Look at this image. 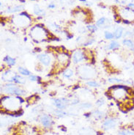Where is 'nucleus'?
I'll return each mask as SVG.
<instances>
[{
    "label": "nucleus",
    "instance_id": "6e6552de",
    "mask_svg": "<svg viewBox=\"0 0 134 135\" xmlns=\"http://www.w3.org/2000/svg\"><path fill=\"white\" fill-rule=\"evenodd\" d=\"M55 57L56 55L54 56V54L50 52H41L37 54V59L39 63L41 65L42 67H53L55 62Z\"/></svg>",
    "mask_w": 134,
    "mask_h": 135
},
{
    "label": "nucleus",
    "instance_id": "ddd939ff",
    "mask_svg": "<svg viewBox=\"0 0 134 135\" xmlns=\"http://www.w3.org/2000/svg\"><path fill=\"white\" fill-rule=\"evenodd\" d=\"M16 73L14 72L10 69H6L5 71H4L2 74L1 76V79L2 80L5 82V83H8V82H13L14 76H16Z\"/></svg>",
    "mask_w": 134,
    "mask_h": 135
},
{
    "label": "nucleus",
    "instance_id": "7c9ffc66",
    "mask_svg": "<svg viewBox=\"0 0 134 135\" xmlns=\"http://www.w3.org/2000/svg\"><path fill=\"white\" fill-rule=\"evenodd\" d=\"M34 13L37 16H44L45 12H44L43 9L40 8L38 7V5H35L34 7Z\"/></svg>",
    "mask_w": 134,
    "mask_h": 135
},
{
    "label": "nucleus",
    "instance_id": "39448f33",
    "mask_svg": "<svg viewBox=\"0 0 134 135\" xmlns=\"http://www.w3.org/2000/svg\"><path fill=\"white\" fill-rule=\"evenodd\" d=\"M1 91L4 94L13 96H24L27 95V90L18 84H15L14 82L5 83L1 87Z\"/></svg>",
    "mask_w": 134,
    "mask_h": 135
},
{
    "label": "nucleus",
    "instance_id": "aec40b11",
    "mask_svg": "<svg viewBox=\"0 0 134 135\" xmlns=\"http://www.w3.org/2000/svg\"><path fill=\"white\" fill-rule=\"evenodd\" d=\"M125 28L122 27H118L115 29V30L113 32L114 35V39L115 40H120L124 37L125 34Z\"/></svg>",
    "mask_w": 134,
    "mask_h": 135
},
{
    "label": "nucleus",
    "instance_id": "423d86ee",
    "mask_svg": "<svg viewBox=\"0 0 134 135\" xmlns=\"http://www.w3.org/2000/svg\"><path fill=\"white\" fill-rule=\"evenodd\" d=\"M91 51L89 49H78L74 50L71 54V62L75 65H80L84 61L92 60L93 58V54H90Z\"/></svg>",
    "mask_w": 134,
    "mask_h": 135
},
{
    "label": "nucleus",
    "instance_id": "cd10ccee",
    "mask_svg": "<svg viewBox=\"0 0 134 135\" xmlns=\"http://www.w3.org/2000/svg\"><path fill=\"white\" fill-rule=\"evenodd\" d=\"M95 39L93 38V37H90L89 38L88 40H87L86 41H84V43H82L81 44V46L82 47H88L90 46H92V44H94V43L95 42Z\"/></svg>",
    "mask_w": 134,
    "mask_h": 135
},
{
    "label": "nucleus",
    "instance_id": "412c9836",
    "mask_svg": "<svg viewBox=\"0 0 134 135\" xmlns=\"http://www.w3.org/2000/svg\"><path fill=\"white\" fill-rule=\"evenodd\" d=\"M17 71H18V73L19 74L22 75V76H24L25 77H29L32 74L30 71H29L27 68L22 67V66H19V67L17 68Z\"/></svg>",
    "mask_w": 134,
    "mask_h": 135
},
{
    "label": "nucleus",
    "instance_id": "7ed1b4c3",
    "mask_svg": "<svg viewBox=\"0 0 134 135\" xmlns=\"http://www.w3.org/2000/svg\"><path fill=\"white\" fill-rule=\"evenodd\" d=\"M51 35V34L44 27V26L41 24H37L32 27L29 32V36L32 39V41L36 44H40L48 40H50L52 38Z\"/></svg>",
    "mask_w": 134,
    "mask_h": 135
},
{
    "label": "nucleus",
    "instance_id": "dca6fc26",
    "mask_svg": "<svg viewBox=\"0 0 134 135\" xmlns=\"http://www.w3.org/2000/svg\"><path fill=\"white\" fill-rule=\"evenodd\" d=\"M75 74H76L75 71L72 68H65L64 70L62 71V76L65 80H71V79H72V78L73 77Z\"/></svg>",
    "mask_w": 134,
    "mask_h": 135
},
{
    "label": "nucleus",
    "instance_id": "393cba45",
    "mask_svg": "<svg viewBox=\"0 0 134 135\" xmlns=\"http://www.w3.org/2000/svg\"><path fill=\"white\" fill-rule=\"evenodd\" d=\"M92 115H93L94 118H95L96 120H102V119H103L104 117L106 116V114L104 113L103 112H102L101 110H99V109L95 110V111L92 112Z\"/></svg>",
    "mask_w": 134,
    "mask_h": 135
},
{
    "label": "nucleus",
    "instance_id": "58836bf2",
    "mask_svg": "<svg viewBox=\"0 0 134 135\" xmlns=\"http://www.w3.org/2000/svg\"><path fill=\"white\" fill-rule=\"evenodd\" d=\"M132 125H133V128H134V120H133V124H132Z\"/></svg>",
    "mask_w": 134,
    "mask_h": 135
},
{
    "label": "nucleus",
    "instance_id": "f3484780",
    "mask_svg": "<svg viewBox=\"0 0 134 135\" xmlns=\"http://www.w3.org/2000/svg\"><path fill=\"white\" fill-rule=\"evenodd\" d=\"M121 44L117 41V40H112L109 44L106 46V50L107 51H118L120 49Z\"/></svg>",
    "mask_w": 134,
    "mask_h": 135
},
{
    "label": "nucleus",
    "instance_id": "f8f14e48",
    "mask_svg": "<svg viewBox=\"0 0 134 135\" xmlns=\"http://www.w3.org/2000/svg\"><path fill=\"white\" fill-rule=\"evenodd\" d=\"M39 120L45 128H51L54 124L53 118L48 114H42L39 118Z\"/></svg>",
    "mask_w": 134,
    "mask_h": 135
},
{
    "label": "nucleus",
    "instance_id": "f03ea898",
    "mask_svg": "<svg viewBox=\"0 0 134 135\" xmlns=\"http://www.w3.org/2000/svg\"><path fill=\"white\" fill-rule=\"evenodd\" d=\"M24 102V100L21 96L6 95L1 98V107L7 113L16 114L20 110Z\"/></svg>",
    "mask_w": 134,
    "mask_h": 135
},
{
    "label": "nucleus",
    "instance_id": "f257e3e1",
    "mask_svg": "<svg viewBox=\"0 0 134 135\" xmlns=\"http://www.w3.org/2000/svg\"><path fill=\"white\" fill-rule=\"evenodd\" d=\"M108 93L114 100L122 104L127 105L129 103H132L131 98L134 91L130 86L121 84H113L108 88Z\"/></svg>",
    "mask_w": 134,
    "mask_h": 135
},
{
    "label": "nucleus",
    "instance_id": "bb28decb",
    "mask_svg": "<svg viewBox=\"0 0 134 135\" xmlns=\"http://www.w3.org/2000/svg\"><path fill=\"white\" fill-rule=\"evenodd\" d=\"M118 135H134V130L130 128H125L118 132Z\"/></svg>",
    "mask_w": 134,
    "mask_h": 135
},
{
    "label": "nucleus",
    "instance_id": "c756f323",
    "mask_svg": "<svg viewBox=\"0 0 134 135\" xmlns=\"http://www.w3.org/2000/svg\"><path fill=\"white\" fill-rule=\"evenodd\" d=\"M104 37L108 40V41H112L114 39V35L113 32H111L110 31H105L104 32Z\"/></svg>",
    "mask_w": 134,
    "mask_h": 135
},
{
    "label": "nucleus",
    "instance_id": "4468645a",
    "mask_svg": "<svg viewBox=\"0 0 134 135\" xmlns=\"http://www.w3.org/2000/svg\"><path fill=\"white\" fill-rule=\"evenodd\" d=\"M122 46L124 48H126L127 50L131 52L134 53V40L131 38H124L122 41Z\"/></svg>",
    "mask_w": 134,
    "mask_h": 135
},
{
    "label": "nucleus",
    "instance_id": "2eb2a0df",
    "mask_svg": "<svg viewBox=\"0 0 134 135\" xmlns=\"http://www.w3.org/2000/svg\"><path fill=\"white\" fill-rule=\"evenodd\" d=\"M21 133L23 135H37V131L33 127L27 125L21 127Z\"/></svg>",
    "mask_w": 134,
    "mask_h": 135
},
{
    "label": "nucleus",
    "instance_id": "c9c22d12",
    "mask_svg": "<svg viewBox=\"0 0 134 135\" xmlns=\"http://www.w3.org/2000/svg\"><path fill=\"white\" fill-rule=\"evenodd\" d=\"M55 7H56V5H55V4L54 3H50L48 5V7L49 9H54Z\"/></svg>",
    "mask_w": 134,
    "mask_h": 135
},
{
    "label": "nucleus",
    "instance_id": "c85d7f7f",
    "mask_svg": "<svg viewBox=\"0 0 134 135\" xmlns=\"http://www.w3.org/2000/svg\"><path fill=\"white\" fill-rule=\"evenodd\" d=\"M87 30L91 34H94L97 30V27L96 24H88L87 26Z\"/></svg>",
    "mask_w": 134,
    "mask_h": 135
},
{
    "label": "nucleus",
    "instance_id": "5701e85b",
    "mask_svg": "<svg viewBox=\"0 0 134 135\" xmlns=\"http://www.w3.org/2000/svg\"><path fill=\"white\" fill-rule=\"evenodd\" d=\"M108 22V19L106 18H105V17H102L101 18H99L98 20L96 21V26L97 27H100V28H102V27H103V28H108V26L106 25V24Z\"/></svg>",
    "mask_w": 134,
    "mask_h": 135
},
{
    "label": "nucleus",
    "instance_id": "b1692460",
    "mask_svg": "<svg viewBox=\"0 0 134 135\" xmlns=\"http://www.w3.org/2000/svg\"><path fill=\"white\" fill-rule=\"evenodd\" d=\"M23 9H24V7L22 5H18V6H15L13 7H8L7 12L9 13H18V12L22 11Z\"/></svg>",
    "mask_w": 134,
    "mask_h": 135
},
{
    "label": "nucleus",
    "instance_id": "0eeeda50",
    "mask_svg": "<svg viewBox=\"0 0 134 135\" xmlns=\"http://www.w3.org/2000/svg\"><path fill=\"white\" fill-rule=\"evenodd\" d=\"M71 62V55L67 52L60 51L56 54L55 62L53 67H55V69H57L59 71L62 72L65 68H67Z\"/></svg>",
    "mask_w": 134,
    "mask_h": 135
},
{
    "label": "nucleus",
    "instance_id": "9b49d317",
    "mask_svg": "<svg viewBox=\"0 0 134 135\" xmlns=\"http://www.w3.org/2000/svg\"><path fill=\"white\" fill-rule=\"evenodd\" d=\"M119 121L117 118H106L102 124V128L104 130L107 131L112 128H116L117 126Z\"/></svg>",
    "mask_w": 134,
    "mask_h": 135
},
{
    "label": "nucleus",
    "instance_id": "ea45409f",
    "mask_svg": "<svg viewBox=\"0 0 134 135\" xmlns=\"http://www.w3.org/2000/svg\"><path fill=\"white\" fill-rule=\"evenodd\" d=\"M133 85H134V80H133Z\"/></svg>",
    "mask_w": 134,
    "mask_h": 135
},
{
    "label": "nucleus",
    "instance_id": "9d476101",
    "mask_svg": "<svg viewBox=\"0 0 134 135\" xmlns=\"http://www.w3.org/2000/svg\"><path fill=\"white\" fill-rule=\"evenodd\" d=\"M52 104L56 108L59 109H65L70 104V100L65 97L52 98Z\"/></svg>",
    "mask_w": 134,
    "mask_h": 135
},
{
    "label": "nucleus",
    "instance_id": "473e14b6",
    "mask_svg": "<svg viewBox=\"0 0 134 135\" xmlns=\"http://www.w3.org/2000/svg\"><path fill=\"white\" fill-rule=\"evenodd\" d=\"M79 107L81 109H90L92 107V104L91 103L89 102H83V103H81L79 105Z\"/></svg>",
    "mask_w": 134,
    "mask_h": 135
},
{
    "label": "nucleus",
    "instance_id": "6ab92c4d",
    "mask_svg": "<svg viewBox=\"0 0 134 135\" xmlns=\"http://www.w3.org/2000/svg\"><path fill=\"white\" fill-rule=\"evenodd\" d=\"M13 82H14L15 84H18V85H20V86H22V85H24V84L27 83V79H26L25 76L19 74L18 73V74H16V76H14Z\"/></svg>",
    "mask_w": 134,
    "mask_h": 135
},
{
    "label": "nucleus",
    "instance_id": "a211bd4d",
    "mask_svg": "<svg viewBox=\"0 0 134 135\" xmlns=\"http://www.w3.org/2000/svg\"><path fill=\"white\" fill-rule=\"evenodd\" d=\"M3 62L8 68L13 67V66H15L16 65V60L15 58L9 56V55H6L3 58Z\"/></svg>",
    "mask_w": 134,
    "mask_h": 135
},
{
    "label": "nucleus",
    "instance_id": "4c0bfd02",
    "mask_svg": "<svg viewBox=\"0 0 134 135\" xmlns=\"http://www.w3.org/2000/svg\"><path fill=\"white\" fill-rule=\"evenodd\" d=\"M79 1H81V2H87V0H79Z\"/></svg>",
    "mask_w": 134,
    "mask_h": 135
},
{
    "label": "nucleus",
    "instance_id": "20e7f679",
    "mask_svg": "<svg viewBox=\"0 0 134 135\" xmlns=\"http://www.w3.org/2000/svg\"><path fill=\"white\" fill-rule=\"evenodd\" d=\"M76 74L81 80L89 81L97 76V71L91 64H81L76 68Z\"/></svg>",
    "mask_w": 134,
    "mask_h": 135
},
{
    "label": "nucleus",
    "instance_id": "2f4dec72",
    "mask_svg": "<svg viewBox=\"0 0 134 135\" xmlns=\"http://www.w3.org/2000/svg\"><path fill=\"white\" fill-rule=\"evenodd\" d=\"M105 104H106V100H105V98H103V97L99 98L98 99L96 100V101H95V106H96L97 107H101L102 106H103Z\"/></svg>",
    "mask_w": 134,
    "mask_h": 135
},
{
    "label": "nucleus",
    "instance_id": "1a4fd4ad",
    "mask_svg": "<svg viewBox=\"0 0 134 135\" xmlns=\"http://www.w3.org/2000/svg\"><path fill=\"white\" fill-rule=\"evenodd\" d=\"M118 17L125 24H129L134 22V10L130 7H124L119 10Z\"/></svg>",
    "mask_w": 134,
    "mask_h": 135
},
{
    "label": "nucleus",
    "instance_id": "e433bc0d",
    "mask_svg": "<svg viewBox=\"0 0 134 135\" xmlns=\"http://www.w3.org/2000/svg\"><path fill=\"white\" fill-rule=\"evenodd\" d=\"M127 7L134 10V2H130V3L127 4Z\"/></svg>",
    "mask_w": 134,
    "mask_h": 135
},
{
    "label": "nucleus",
    "instance_id": "4be33fe9",
    "mask_svg": "<svg viewBox=\"0 0 134 135\" xmlns=\"http://www.w3.org/2000/svg\"><path fill=\"white\" fill-rule=\"evenodd\" d=\"M85 84H86V86L90 88H98L101 86V84L97 81H96L95 79H92V80L87 81Z\"/></svg>",
    "mask_w": 134,
    "mask_h": 135
},
{
    "label": "nucleus",
    "instance_id": "a878e982",
    "mask_svg": "<svg viewBox=\"0 0 134 135\" xmlns=\"http://www.w3.org/2000/svg\"><path fill=\"white\" fill-rule=\"evenodd\" d=\"M54 113V115H56L58 118H64V117H65L67 115V112H64V109H55Z\"/></svg>",
    "mask_w": 134,
    "mask_h": 135
},
{
    "label": "nucleus",
    "instance_id": "f704fd0d",
    "mask_svg": "<svg viewBox=\"0 0 134 135\" xmlns=\"http://www.w3.org/2000/svg\"><path fill=\"white\" fill-rule=\"evenodd\" d=\"M79 104V99L77 97H73V99L70 101V104L71 105H77Z\"/></svg>",
    "mask_w": 134,
    "mask_h": 135
},
{
    "label": "nucleus",
    "instance_id": "72a5a7b5",
    "mask_svg": "<svg viewBox=\"0 0 134 135\" xmlns=\"http://www.w3.org/2000/svg\"><path fill=\"white\" fill-rule=\"evenodd\" d=\"M40 78L39 76H37L36 75L31 74L29 77H28V80L30 81H32V82H34V81H38L40 80Z\"/></svg>",
    "mask_w": 134,
    "mask_h": 135
}]
</instances>
